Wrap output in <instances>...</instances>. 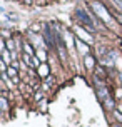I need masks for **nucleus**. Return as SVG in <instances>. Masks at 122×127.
Instances as JSON below:
<instances>
[{
	"instance_id": "1",
	"label": "nucleus",
	"mask_w": 122,
	"mask_h": 127,
	"mask_svg": "<svg viewBox=\"0 0 122 127\" xmlns=\"http://www.w3.org/2000/svg\"><path fill=\"white\" fill-rule=\"evenodd\" d=\"M90 7H92L94 13H95L97 17L102 20L104 24H107L110 29H114V27H116V20L112 19V15L107 12V8H105V7H104L100 2H92V3H90Z\"/></svg>"
},
{
	"instance_id": "2",
	"label": "nucleus",
	"mask_w": 122,
	"mask_h": 127,
	"mask_svg": "<svg viewBox=\"0 0 122 127\" xmlns=\"http://www.w3.org/2000/svg\"><path fill=\"white\" fill-rule=\"evenodd\" d=\"M75 15H77V19L80 20V25L85 29V30H89V32H95V25H94V22H92V19L89 17V13L85 12L84 8H79L77 12H75Z\"/></svg>"
},
{
	"instance_id": "3",
	"label": "nucleus",
	"mask_w": 122,
	"mask_h": 127,
	"mask_svg": "<svg viewBox=\"0 0 122 127\" xmlns=\"http://www.w3.org/2000/svg\"><path fill=\"white\" fill-rule=\"evenodd\" d=\"M75 33H77L79 38H80V40H84L85 44H90V42H92V37H90V33H89L87 30H85L84 27L77 25V27H75Z\"/></svg>"
},
{
	"instance_id": "4",
	"label": "nucleus",
	"mask_w": 122,
	"mask_h": 127,
	"mask_svg": "<svg viewBox=\"0 0 122 127\" xmlns=\"http://www.w3.org/2000/svg\"><path fill=\"white\" fill-rule=\"evenodd\" d=\"M75 47H77V50L84 55H89V44H85L84 40L80 38H75Z\"/></svg>"
},
{
	"instance_id": "5",
	"label": "nucleus",
	"mask_w": 122,
	"mask_h": 127,
	"mask_svg": "<svg viewBox=\"0 0 122 127\" xmlns=\"http://www.w3.org/2000/svg\"><path fill=\"white\" fill-rule=\"evenodd\" d=\"M114 60H117V52H110V55H104L102 64L105 67H112L114 65Z\"/></svg>"
},
{
	"instance_id": "6",
	"label": "nucleus",
	"mask_w": 122,
	"mask_h": 127,
	"mask_svg": "<svg viewBox=\"0 0 122 127\" xmlns=\"http://www.w3.org/2000/svg\"><path fill=\"white\" fill-rule=\"evenodd\" d=\"M84 64H85V67H87L89 70H92V69H94V65H95V60H94V57H90V55H85Z\"/></svg>"
},
{
	"instance_id": "7",
	"label": "nucleus",
	"mask_w": 122,
	"mask_h": 127,
	"mask_svg": "<svg viewBox=\"0 0 122 127\" xmlns=\"http://www.w3.org/2000/svg\"><path fill=\"white\" fill-rule=\"evenodd\" d=\"M39 74H40L42 77H47V74H49V67H47L45 64H42V65L39 67Z\"/></svg>"
},
{
	"instance_id": "8",
	"label": "nucleus",
	"mask_w": 122,
	"mask_h": 127,
	"mask_svg": "<svg viewBox=\"0 0 122 127\" xmlns=\"http://www.w3.org/2000/svg\"><path fill=\"white\" fill-rule=\"evenodd\" d=\"M24 50H25V54H29V55H32V57H33V49H32V45H30V44H27V42H25V44H24Z\"/></svg>"
},
{
	"instance_id": "9",
	"label": "nucleus",
	"mask_w": 122,
	"mask_h": 127,
	"mask_svg": "<svg viewBox=\"0 0 122 127\" xmlns=\"http://www.w3.org/2000/svg\"><path fill=\"white\" fill-rule=\"evenodd\" d=\"M37 57H39L42 62H45V60H47V54H45V50L39 49V50H37Z\"/></svg>"
},
{
	"instance_id": "10",
	"label": "nucleus",
	"mask_w": 122,
	"mask_h": 127,
	"mask_svg": "<svg viewBox=\"0 0 122 127\" xmlns=\"http://www.w3.org/2000/svg\"><path fill=\"white\" fill-rule=\"evenodd\" d=\"M114 5H116V8L119 10V13H122V0H110Z\"/></svg>"
},
{
	"instance_id": "11",
	"label": "nucleus",
	"mask_w": 122,
	"mask_h": 127,
	"mask_svg": "<svg viewBox=\"0 0 122 127\" xmlns=\"http://www.w3.org/2000/svg\"><path fill=\"white\" fill-rule=\"evenodd\" d=\"M30 65H32V67H37V69H39L40 65H42V64H40V59H39V57H32V62H30Z\"/></svg>"
},
{
	"instance_id": "12",
	"label": "nucleus",
	"mask_w": 122,
	"mask_h": 127,
	"mask_svg": "<svg viewBox=\"0 0 122 127\" xmlns=\"http://www.w3.org/2000/svg\"><path fill=\"white\" fill-rule=\"evenodd\" d=\"M0 102H2V110H5V109H7V99H5V95H2Z\"/></svg>"
},
{
	"instance_id": "13",
	"label": "nucleus",
	"mask_w": 122,
	"mask_h": 127,
	"mask_svg": "<svg viewBox=\"0 0 122 127\" xmlns=\"http://www.w3.org/2000/svg\"><path fill=\"white\" fill-rule=\"evenodd\" d=\"M33 38H35V44L39 45V47H42V45H44V40H42V37H37V35H35Z\"/></svg>"
},
{
	"instance_id": "14",
	"label": "nucleus",
	"mask_w": 122,
	"mask_h": 127,
	"mask_svg": "<svg viewBox=\"0 0 122 127\" xmlns=\"http://www.w3.org/2000/svg\"><path fill=\"white\" fill-rule=\"evenodd\" d=\"M114 115H116V119H117V121H121V122H122V114L119 112V110H116V112H114Z\"/></svg>"
},
{
	"instance_id": "15",
	"label": "nucleus",
	"mask_w": 122,
	"mask_h": 127,
	"mask_svg": "<svg viewBox=\"0 0 122 127\" xmlns=\"http://www.w3.org/2000/svg\"><path fill=\"white\" fill-rule=\"evenodd\" d=\"M104 102H105V107H107V109H110V107H112V105H114L110 99H107V100H104Z\"/></svg>"
},
{
	"instance_id": "16",
	"label": "nucleus",
	"mask_w": 122,
	"mask_h": 127,
	"mask_svg": "<svg viewBox=\"0 0 122 127\" xmlns=\"http://www.w3.org/2000/svg\"><path fill=\"white\" fill-rule=\"evenodd\" d=\"M116 97H117V99H122V89H117V92H116Z\"/></svg>"
},
{
	"instance_id": "17",
	"label": "nucleus",
	"mask_w": 122,
	"mask_h": 127,
	"mask_svg": "<svg viewBox=\"0 0 122 127\" xmlns=\"http://www.w3.org/2000/svg\"><path fill=\"white\" fill-rule=\"evenodd\" d=\"M117 20H119V22L122 24V13H119V15H117Z\"/></svg>"
},
{
	"instance_id": "18",
	"label": "nucleus",
	"mask_w": 122,
	"mask_h": 127,
	"mask_svg": "<svg viewBox=\"0 0 122 127\" xmlns=\"http://www.w3.org/2000/svg\"><path fill=\"white\" fill-rule=\"evenodd\" d=\"M112 127H122V126H117V124H116V126H112Z\"/></svg>"
},
{
	"instance_id": "19",
	"label": "nucleus",
	"mask_w": 122,
	"mask_h": 127,
	"mask_svg": "<svg viewBox=\"0 0 122 127\" xmlns=\"http://www.w3.org/2000/svg\"><path fill=\"white\" fill-rule=\"evenodd\" d=\"M119 80H121V82H122V74H121V79H119Z\"/></svg>"
},
{
	"instance_id": "20",
	"label": "nucleus",
	"mask_w": 122,
	"mask_h": 127,
	"mask_svg": "<svg viewBox=\"0 0 122 127\" xmlns=\"http://www.w3.org/2000/svg\"><path fill=\"white\" fill-rule=\"evenodd\" d=\"M121 110H122V105H121Z\"/></svg>"
}]
</instances>
